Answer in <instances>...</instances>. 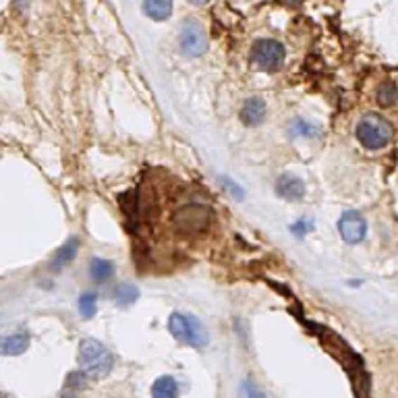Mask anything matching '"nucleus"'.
<instances>
[{
	"instance_id": "nucleus-5",
	"label": "nucleus",
	"mask_w": 398,
	"mask_h": 398,
	"mask_svg": "<svg viewBox=\"0 0 398 398\" xmlns=\"http://www.w3.org/2000/svg\"><path fill=\"white\" fill-rule=\"evenodd\" d=\"M179 46L181 52L189 58L204 56L208 50V36L204 27L195 19H187L181 25V36H179Z\"/></svg>"
},
{
	"instance_id": "nucleus-9",
	"label": "nucleus",
	"mask_w": 398,
	"mask_h": 398,
	"mask_svg": "<svg viewBox=\"0 0 398 398\" xmlns=\"http://www.w3.org/2000/svg\"><path fill=\"white\" fill-rule=\"evenodd\" d=\"M266 114H268L266 102L261 98H249L241 108V120L247 127H257L266 120Z\"/></svg>"
},
{
	"instance_id": "nucleus-15",
	"label": "nucleus",
	"mask_w": 398,
	"mask_h": 398,
	"mask_svg": "<svg viewBox=\"0 0 398 398\" xmlns=\"http://www.w3.org/2000/svg\"><path fill=\"white\" fill-rule=\"evenodd\" d=\"M77 249H79V241L73 237V239H69V241L56 251L54 259H52V270L58 272V270H63L67 263H71L73 259H75V255H77Z\"/></svg>"
},
{
	"instance_id": "nucleus-18",
	"label": "nucleus",
	"mask_w": 398,
	"mask_h": 398,
	"mask_svg": "<svg viewBox=\"0 0 398 398\" xmlns=\"http://www.w3.org/2000/svg\"><path fill=\"white\" fill-rule=\"evenodd\" d=\"M378 102H380L382 106H394V104H397L398 89L392 81H386V83L380 85V89H378Z\"/></svg>"
},
{
	"instance_id": "nucleus-3",
	"label": "nucleus",
	"mask_w": 398,
	"mask_h": 398,
	"mask_svg": "<svg viewBox=\"0 0 398 398\" xmlns=\"http://www.w3.org/2000/svg\"><path fill=\"white\" fill-rule=\"evenodd\" d=\"M357 139L367 149H382L392 142L394 129L392 125L378 114H365L357 123Z\"/></svg>"
},
{
	"instance_id": "nucleus-16",
	"label": "nucleus",
	"mask_w": 398,
	"mask_h": 398,
	"mask_svg": "<svg viewBox=\"0 0 398 398\" xmlns=\"http://www.w3.org/2000/svg\"><path fill=\"white\" fill-rule=\"evenodd\" d=\"M289 133L292 135V137L313 139V137H318V135H320V127H318V125H313V123H311V120H307V118H294V120L290 123Z\"/></svg>"
},
{
	"instance_id": "nucleus-4",
	"label": "nucleus",
	"mask_w": 398,
	"mask_h": 398,
	"mask_svg": "<svg viewBox=\"0 0 398 398\" xmlns=\"http://www.w3.org/2000/svg\"><path fill=\"white\" fill-rule=\"evenodd\" d=\"M287 50L278 39L272 37H261L257 39L251 48V61L259 71L274 73L285 65Z\"/></svg>"
},
{
	"instance_id": "nucleus-1",
	"label": "nucleus",
	"mask_w": 398,
	"mask_h": 398,
	"mask_svg": "<svg viewBox=\"0 0 398 398\" xmlns=\"http://www.w3.org/2000/svg\"><path fill=\"white\" fill-rule=\"evenodd\" d=\"M77 361H79L81 371L87 378H104V375H108L112 365H114V357L102 342H98L94 338H85L79 344Z\"/></svg>"
},
{
	"instance_id": "nucleus-7",
	"label": "nucleus",
	"mask_w": 398,
	"mask_h": 398,
	"mask_svg": "<svg viewBox=\"0 0 398 398\" xmlns=\"http://www.w3.org/2000/svg\"><path fill=\"white\" fill-rule=\"evenodd\" d=\"M338 230H340V237H342L344 243L357 245V243H361L363 239H365V235H367V222H365V218L359 212L349 210L338 220Z\"/></svg>"
},
{
	"instance_id": "nucleus-21",
	"label": "nucleus",
	"mask_w": 398,
	"mask_h": 398,
	"mask_svg": "<svg viewBox=\"0 0 398 398\" xmlns=\"http://www.w3.org/2000/svg\"><path fill=\"white\" fill-rule=\"evenodd\" d=\"M187 2H191V4H208L210 0H187Z\"/></svg>"
},
{
	"instance_id": "nucleus-10",
	"label": "nucleus",
	"mask_w": 398,
	"mask_h": 398,
	"mask_svg": "<svg viewBox=\"0 0 398 398\" xmlns=\"http://www.w3.org/2000/svg\"><path fill=\"white\" fill-rule=\"evenodd\" d=\"M30 349V334L27 332H15L2 338V353L4 355H21Z\"/></svg>"
},
{
	"instance_id": "nucleus-13",
	"label": "nucleus",
	"mask_w": 398,
	"mask_h": 398,
	"mask_svg": "<svg viewBox=\"0 0 398 398\" xmlns=\"http://www.w3.org/2000/svg\"><path fill=\"white\" fill-rule=\"evenodd\" d=\"M112 297H114V303L118 307H129L139 299V289L135 285H131V282H120V285L114 287Z\"/></svg>"
},
{
	"instance_id": "nucleus-6",
	"label": "nucleus",
	"mask_w": 398,
	"mask_h": 398,
	"mask_svg": "<svg viewBox=\"0 0 398 398\" xmlns=\"http://www.w3.org/2000/svg\"><path fill=\"white\" fill-rule=\"evenodd\" d=\"M210 216H212V212L204 206H187L177 214L175 220H177L179 230L193 235V232L206 230V226L210 224Z\"/></svg>"
},
{
	"instance_id": "nucleus-11",
	"label": "nucleus",
	"mask_w": 398,
	"mask_h": 398,
	"mask_svg": "<svg viewBox=\"0 0 398 398\" xmlns=\"http://www.w3.org/2000/svg\"><path fill=\"white\" fill-rule=\"evenodd\" d=\"M89 276L94 282L104 285L114 276V263L110 259H102V257H94L89 261Z\"/></svg>"
},
{
	"instance_id": "nucleus-8",
	"label": "nucleus",
	"mask_w": 398,
	"mask_h": 398,
	"mask_svg": "<svg viewBox=\"0 0 398 398\" xmlns=\"http://www.w3.org/2000/svg\"><path fill=\"white\" fill-rule=\"evenodd\" d=\"M276 193L287 201H299L305 197V182L294 175H280L276 181Z\"/></svg>"
},
{
	"instance_id": "nucleus-20",
	"label": "nucleus",
	"mask_w": 398,
	"mask_h": 398,
	"mask_svg": "<svg viewBox=\"0 0 398 398\" xmlns=\"http://www.w3.org/2000/svg\"><path fill=\"white\" fill-rule=\"evenodd\" d=\"M280 2H282L285 6H290V8H294V6H299V4H301L303 0H280Z\"/></svg>"
},
{
	"instance_id": "nucleus-12",
	"label": "nucleus",
	"mask_w": 398,
	"mask_h": 398,
	"mask_svg": "<svg viewBox=\"0 0 398 398\" xmlns=\"http://www.w3.org/2000/svg\"><path fill=\"white\" fill-rule=\"evenodd\" d=\"M144 13L154 21H166L173 15V0H144Z\"/></svg>"
},
{
	"instance_id": "nucleus-2",
	"label": "nucleus",
	"mask_w": 398,
	"mask_h": 398,
	"mask_svg": "<svg viewBox=\"0 0 398 398\" xmlns=\"http://www.w3.org/2000/svg\"><path fill=\"white\" fill-rule=\"evenodd\" d=\"M168 330L170 334L182 342V344H189L193 349H204L208 347L210 342V334L206 326L191 313H182V311H175L170 318H168Z\"/></svg>"
},
{
	"instance_id": "nucleus-14",
	"label": "nucleus",
	"mask_w": 398,
	"mask_h": 398,
	"mask_svg": "<svg viewBox=\"0 0 398 398\" xmlns=\"http://www.w3.org/2000/svg\"><path fill=\"white\" fill-rule=\"evenodd\" d=\"M179 397V384L170 375H162L151 386V398H177Z\"/></svg>"
},
{
	"instance_id": "nucleus-19",
	"label": "nucleus",
	"mask_w": 398,
	"mask_h": 398,
	"mask_svg": "<svg viewBox=\"0 0 398 398\" xmlns=\"http://www.w3.org/2000/svg\"><path fill=\"white\" fill-rule=\"evenodd\" d=\"M243 390H247V398H266L263 394H261V392H259V390H255L251 382H249V384H245V386H243Z\"/></svg>"
},
{
	"instance_id": "nucleus-17",
	"label": "nucleus",
	"mask_w": 398,
	"mask_h": 398,
	"mask_svg": "<svg viewBox=\"0 0 398 398\" xmlns=\"http://www.w3.org/2000/svg\"><path fill=\"white\" fill-rule=\"evenodd\" d=\"M98 311V294L96 292H83L79 297V313L83 320H92Z\"/></svg>"
}]
</instances>
